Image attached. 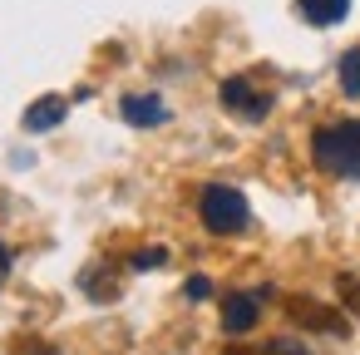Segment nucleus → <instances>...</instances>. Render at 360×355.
<instances>
[{
    "instance_id": "1",
    "label": "nucleus",
    "mask_w": 360,
    "mask_h": 355,
    "mask_svg": "<svg viewBox=\"0 0 360 355\" xmlns=\"http://www.w3.org/2000/svg\"><path fill=\"white\" fill-rule=\"evenodd\" d=\"M311 153H316V163H321L326 173H335V178H360V124L316 129Z\"/></svg>"
},
{
    "instance_id": "2",
    "label": "nucleus",
    "mask_w": 360,
    "mask_h": 355,
    "mask_svg": "<svg viewBox=\"0 0 360 355\" xmlns=\"http://www.w3.org/2000/svg\"><path fill=\"white\" fill-rule=\"evenodd\" d=\"M198 212H202L207 232H217V237H237V232H247V222H252L247 198H242L237 188H227V183H207L202 198H198Z\"/></svg>"
},
{
    "instance_id": "3",
    "label": "nucleus",
    "mask_w": 360,
    "mask_h": 355,
    "mask_svg": "<svg viewBox=\"0 0 360 355\" xmlns=\"http://www.w3.org/2000/svg\"><path fill=\"white\" fill-rule=\"evenodd\" d=\"M286 316L301 325V330H321V335H345L350 321L345 311L326 306V301H311V296H286Z\"/></svg>"
},
{
    "instance_id": "4",
    "label": "nucleus",
    "mask_w": 360,
    "mask_h": 355,
    "mask_svg": "<svg viewBox=\"0 0 360 355\" xmlns=\"http://www.w3.org/2000/svg\"><path fill=\"white\" fill-rule=\"evenodd\" d=\"M222 104H227V114H237V119H247V124H262V119L271 114V99L257 94L252 79H227V84H222Z\"/></svg>"
},
{
    "instance_id": "5",
    "label": "nucleus",
    "mask_w": 360,
    "mask_h": 355,
    "mask_svg": "<svg viewBox=\"0 0 360 355\" xmlns=\"http://www.w3.org/2000/svg\"><path fill=\"white\" fill-rule=\"evenodd\" d=\"M257 316H262V301H257V296H247V291H237V296H227V301H222V325H227L232 335L252 330V325H257Z\"/></svg>"
},
{
    "instance_id": "6",
    "label": "nucleus",
    "mask_w": 360,
    "mask_h": 355,
    "mask_svg": "<svg viewBox=\"0 0 360 355\" xmlns=\"http://www.w3.org/2000/svg\"><path fill=\"white\" fill-rule=\"evenodd\" d=\"M124 119H129L134 129H153V124L168 119V109H163L158 94H129V99H124Z\"/></svg>"
},
{
    "instance_id": "7",
    "label": "nucleus",
    "mask_w": 360,
    "mask_h": 355,
    "mask_svg": "<svg viewBox=\"0 0 360 355\" xmlns=\"http://www.w3.org/2000/svg\"><path fill=\"white\" fill-rule=\"evenodd\" d=\"M65 109H70V104H65L60 94H45V99H35V104L25 109V129H30V134H45V129H55V124L65 119Z\"/></svg>"
},
{
    "instance_id": "8",
    "label": "nucleus",
    "mask_w": 360,
    "mask_h": 355,
    "mask_svg": "<svg viewBox=\"0 0 360 355\" xmlns=\"http://www.w3.org/2000/svg\"><path fill=\"white\" fill-rule=\"evenodd\" d=\"M345 11H350V0H301V15L311 25H335V20H345Z\"/></svg>"
},
{
    "instance_id": "9",
    "label": "nucleus",
    "mask_w": 360,
    "mask_h": 355,
    "mask_svg": "<svg viewBox=\"0 0 360 355\" xmlns=\"http://www.w3.org/2000/svg\"><path fill=\"white\" fill-rule=\"evenodd\" d=\"M340 89L350 99H360V50H345L340 55Z\"/></svg>"
},
{
    "instance_id": "10",
    "label": "nucleus",
    "mask_w": 360,
    "mask_h": 355,
    "mask_svg": "<svg viewBox=\"0 0 360 355\" xmlns=\"http://www.w3.org/2000/svg\"><path fill=\"white\" fill-rule=\"evenodd\" d=\"M335 296L345 301L350 316H360V281H355V276H335Z\"/></svg>"
},
{
    "instance_id": "11",
    "label": "nucleus",
    "mask_w": 360,
    "mask_h": 355,
    "mask_svg": "<svg viewBox=\"0 0 360 355\" xmlns=\"http://www.w3.org/2000/svg\"><path fill=\"white\" fill-rule=\"evenodd\" d=\"M15 355H60V350L45 345V340H30V335H25V340H15Z\"/></svg>"
},
{
    "instance_id": "12",
    "label": "nucleus",
    "mask_w": 360,
    "mask_h": 355,
    "mask_svg": "<svg viewBox=\"0 0 360 355\" xmlns=\"http://www.w3.org/2000/svg\"><path fill=\"white\" fill-rule=\"evenodd\" d=\"M134 266H139V271H153V266H163V247H148V252H139V257H134Z\"/></svg>"
},
{
    "instance_id": "13",
    "label": "nucleus",
    "mask_w": 360,
    "mask_h": 355,
    "mask_svg": "<svg viewBox=\"0 0 360 355\" xmlns=\"http://www.w3.org/2000/svg\"><path fill=\"white\" fill-rule=\"evenodd\" d=\"M266 355H306V345H301V340H271Z\"/></svg>"
},
{
    "instance_id": "14",
    "label": "nucleus",
    "mask_w": 360,
    "mask_h": 355,
    "mask_svg": "<svg viewBox=\"0 0 360 355\" xmlns=\"http://www.w3.org/2000/svg\"><path fill=\"white\" fill-rule=\"evenodd\" d=\"M207 291H212V281H207V276H193V281H188V296H193V301H202Z\"/></svg>"
},
{
    "instance_id": "15",
    "label": "nucleus",
    "mask_w": 360,
    "mask_h": 355,
    "mask_svg": "<svg viewBox=\"0 0 360 355\" xmlns=\"http://www.w3.org/2000/svg\"><path fill=\"white\" fill-rule=\"evenodd\" d=\"M222 355H262V350H252V345H242V340H232V345H222Z\"/></svg>"
},
{
    "instance_id": "16",
    "label": "nucleus",
    "mask_w": 360,
    "mask_h": 355,
    "mask_svg": "<svg viewBox=\"0 0 360 355\" xmlns=\"http://www.w3.org/2000/svg\"><path fill=\"white\" fill-rule=\"evenodd\" d=\"M6 276H11V252L0 247V281H6Z\"/></svg>"
}]
</instances>
